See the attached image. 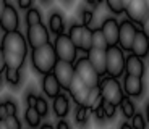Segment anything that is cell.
Instances as JSON below:
<instances>
[{
    "instance_id": "6da1fadb",
    "label": "cell",
    "mask_w": 149,
    "mask_h": 129,
    "mask_svg": "<svg viewBox=\"0 0 149 129\" xmlns=\"http://www.w3.org/2000/svg\"><path fill=\"white\" fill-rule=\"evenodd\" d=\"M57 61H58V55H57L54 44H50V42H47L42 47L33 48L31 63H33V68L37 73H41V74L52 73Z\"/></svg>"
},
{
    "instance_id": "7a4b0ae2",
    "label": "cell",
    "mask_w": 149,
    "mask_h": 129,
    "mask_svg": "<svg viewBox=\"0 0 149 129\" xmlns=\"http://www.w3.org/2000/svg\"><path fill=\"white\" fill-rule=\"evenodd\" d=\"M125 50L120 45H110L107 48V74L113 77H120L125 73Z\"/></svg>"
},
{
    "instance_id": "3957f363",
    "label": "cell",
    "mask_w": 149,
    "mask_h": 129,
    "mask_svg": "<svg viewBox=\"0 0 149 129\" xmlns=\"http://www.w3.org/2000/svg\"><path fill=\"white\" fill-rule=\"evenodd\" d=\"M99 87H101V92H102L104 100L113 103V105H117V107H118L120 103L123 102V99H125V90H123V87L120 86L118 79L113 77V76L104 77V79L101 81V84H99Z\"/></svg>"
},
{
    "instance_id": "277c9868",
    "label": "cell",
    "mask_w": 149,
    "mask_h": 129,
    "mask_svg": "<svg viewBox=\"0 0 149 129\" xmlns=\"http://www.w3.org/2000/svg\"><path fill=\"white\" fill-rule=\"evenodd\" d=\"M74 73L78 74L91 89L99 87V84H101V81H102L101 79L102 76L96 71V68L93 66V63L89 61L88 57H83V58L76 60V63H74Z\"/></svg>"
},
{
    "instance_id": "5b68a950",
    "label": "cell",
    "mask_w": 149,
    "mask_h": 129,
    "mask_svg": "<svg viewBox=\"0 0 149 129\" xmlns=\"http://www.w3.org/2000/svg\"><path fill=\"white\" fill-rule=\"evenodd\" d=\"M54 47H55V52L58 55V60H65V61L73 63L76 60V52L79 50L76 45L73 44V41L70 39L68 34H57L55 42H54Z\"/></svg>"
},
{
    "instance_id": "8992f818",
    "label": "cell",
    "mask_w": 149,
    "mask_h": 129,
    "mask_svg": "<svg viewBox=\"0 0 149 129\" xmlns=\"http://www.w3.org/2000/svg\"><path fill=\"white\" fill-rule=\"evenodd\" d=\"M2 50L11 52V53H19V55H26L28 53V42L21 32L18 31H11L5 32L2 39Z\"/></svg>"
},
{
    "instance_id": "52a82bcc",
    "label": "cell",
    "mask_w": 149,
    "mask_h": 129,
    "mask_svg": "<svg viewBox=\"0 0 149 129\" xmlns=\"http://www.w3.org/2000/svg\"><path fill=\"white\" fill-rule=\"evenodd\" d=\"M138 32V26L131 19H123L120 23V37H118V45L125 52H131V45Z\"/></svg>"
},
{
    "instance_id": "ba28073f",
    "label": "cell",
    "mask_w": 149,
    "mask_h": 129,
    "mask_svg": "<svg viewBox=\"0 0 149 129\" xmlns=\"http://www.w3.org/2000/svg\"><path fill=\"white\" fill-rule=\"evenodd\" d=\"M26 39H28V44H29L31 48L42 47V45H45L49 41H50V39H49V31L42 23L28 26Z\"/></svg>"
},
{
    "instance_id": "9c48e42d",
    "label": "cell",
    "mask_w": 149,
    "mask_h": 129,
    "mask_svg": "<svg viewBox=\"0 0 149 129\" xmlns=\"http://www.w3.org/2000/svg\"><path fill=\"white\" fill-rule=\"evenodd\" d=\"M52 73L55 74V77L58 79L62 89L68 90V89H70L71 81H73V77H74V65H73V63L65 61V60H58Z\"/></svg>"
},
{
    "instance_id": "30bf717a",
    "label": "cell",
    "mask_w": 149,
    "mask_h": 129,
    "mask_svg": "<svg viewBox=\"0 0 149 129\" xmlns=\"http://www.w3.org/2000/svg\"><path fill=\"white\" fill-rule=\"evenodd\" d=\"M128 19H131L136 24H143L146 18L149 16V7L146 3V0H131L125 8Z\"/></svg>"
},
{
    "instance_id": "8fae6325",
    "label": "cell",
    "mask_w": 149,
    "mask_h": 129,
    "mask_svg": "<svg viewBox=\"0 0 149 129\" xmlns=\"http://www.w3.org/2000/svg\"><path fill=\"white\" fill-rule=\"evenodd\" d=\"M68 92L71 94L73 100L78 103V105H86V103H88L89 92H91V87L83 81L78 74L74 73V77H73V81H71V84H70Z\"/></svg>"
},
{
    "instance_id": "7c38bea8",
    "label": "cell",
    "mask_w": 149,
    "mask_h": 129,
    "mask_svg": "<svg viewBox=\"0 0 149 129\" xmlns=\"http://www.w3.org/2000/svg\"><path fill=\"white\" fill-rule=\"evenodd\" d=\"M86 57L89 58V61L93 63V66L96 68V71L101 76H105L107 74V50L105 48H96L93 47Z\"/></svg>"
},
{
    "instance_id": "4fadbf2b",
    "label": "cell",
    "mask_w": 149,
    "mask_h": 129,
    "mask_svg": "<svg viewBox=\"0 0 149 129\" xmlns=\"http://www.w3.org/2000/svg\"><path fill=\"white\" fill-rule=\"evenodd\" d=\"M102 32H104L105 39L109 42V47L110 45H118V37H120V23L115 18H107L104 19L101 26Z\"/></svg>"
},
{
    "instance_id": "5bb4252c",
    "label": "cell",
    "mask_w": 149,
    "mask_h": 129,
    "mask_svg": "<svg viewBox=\"0 0 149 129\" xmlns=\"http://www.w3.org/2000/svg\"><path fill=\"white\" fill-rule=\"evenodd\" d=\"M18 24H19L18 13H16L15 7H11L8 3L3 11V15H2V18H0V28L5 32H11V31H18Z\"/></svg>"
},
{
    "instance_id": "9a60e30c",
    "label": "cell",
    "mask_w": 149,
    "mask_h": 129,
    "mask_svg": "<svg viewBox=\"0 0 149 129\" xmlns=\"http://www.w3.org/2000/svg\"><path fill=\"white\" fill-rule=\"evenodd\" d=\"M144 89V82L143 77L139 76H131V74H125V81H123V90L128 97H139Z\"/></svg>"
},
{
    "instance_id": "2e32d148",
    "label": "cell",
    "mask_w": 149,
    "mask_h": 129,
    "mask_svg": "<svg viewBox=\"0 0 149 129\" xmlns=\"http://www.w3.org/2000/svg\"><path fill=\"white\" fill-rule=\"evenodd\" d=\"M131 53L141 57V58H144L149 53V36L143 29H138V32H136V37L131 45Z\"/></svg>"
},
{
    "instance_id": "e0dca14e",
    "label": "cell",
    "mask_w": 149,
    "mask_h": 129,
    "mask_svg": "<svg viewBox=\"0 0 149 129\" xmlns=\"http://www.w3.org/2000/svg\"><path fill=\"white\" fill-rule=\"evenodd\" d=\"M144 71H146V66H144L143 58L138 55H134V53H130L127 57V63H125V73L131 74V76L143 77L144 76Z\"/></svg>"
},
{
    "instance_id": "ac0fdd59",
    "label": "cell",
    "mask_w": 149,
    "mask_h": 129,
    "mask_svg": "<svg viewBox=\"0 0 149 129\" xmlns=\"http://www.w3.org/2000/svg\"><path fill=\"white\" fill-rule=\"evenodd\" d=\"M60 89H62V86H60L58 79L55 77V74L54 73L44 74V77H42V90H44L45 95L55 99L60 94Z\"/></svg>"
},
{
    "instance_id": "d6986e66",
    "label": "cell",
    "mask_w": 149,
    "mask_h": 129,
    "mask_svg": "<svg viewBox=\"0 0 149 129\" xmlns=\"http://www.w3.org/2000/svg\"><path fill=\"white\" fill-rule=\"evenodd\" d=\"M54 111L58 118H65L70 111V100L65 94H58L54 99Z\"/></svg>"
},
{
    "instance_id": "ffe728a7",
    "label": "cell",
    "mask_w": 149,
    "mask_h": 129,
    "mask_svg": "<svg viewBox=\"0 0 149 129\" xmlns=\"http://www.w3.org/2000/svg\"><path fill=\"white\" fill-rule=\"evenodd\" d=\"M5 61H7L8 68H15V70H21L24 65L26 55H19V53H11V52H3Z\"/></svg>"
},
{
    "instance_id": "44dd1931",
    "label": "cell",
    "mask_w": 149,
    "mask_h": 129,
    "mask_svg": "<svg viewBox=\"0 0 149 129\" xmlns=\"http://www.w3.org/2000/svg\"><path fill=\"white\" fill-rule=\"evenodd\" d=\"M84 24H73L68 31V36L73 41V44L81 50V44H83V36H84Z\"/></svg>"
},
{
    "instance_id": "7402d4cb",
    "label": "cell",
    "mask_w": 149,
    "mask_h": 129,
    "mask_svg": "<svg viewBox=\"0 0 149 129\" xmlns=\"http://www.w3.org/2000/svg\"><path fill=\"white\" fill-rule=\"evenodd\" d=\"M49 26H50V31H52L54 34H62L65 29V21L63 18H62V15L60 13H52L50 15V18H49Z\"/></svg>"
},
{
    "instance_id": "603a6c76",
    "label": "cell",
    "mask_w": 149,
    "mask_h": 129,
    "mask_svg": "<svg viewBox=\"0 0 149 129\" xmlns=\"http://www.w3.org/2000/svg\"><path fill=\"white\" fill-rule=\"evenodd\" d=\"M24 116H26V121H28V124H29L31 128H36V126L41 124L42 115L37 111L36 107H28L26 111H24Z\"/></svg>"
},
{
    "instance_id": "cb8c5ba5",
    "label": "cell",
    "mask_w": 149,
    "mask_h": 129,
    "mask_svg": "<svg viewBox=\"0 0 149 129\" xmlns=\"http://www.w3.org/2000/svg\"><path fill=\"white\" fill-rule=\"evenodd\" d=\"M93 47L105 48V50L109 48V42H107V39H105V36H104V32H102L101 28L93 29Z\"/></svg>"
},
{
    "instance_id": "d4e9b609",
    "label": "cell",
    "mask_w": 149,
    "mask_h": 129,
    "mask_svg": "<svg viewBox=\"0 0 149 129\" xmlns=\"http://www.w3.org/2000/svg\"><path fill=\"white\" fill-rule=\"evenodd\" d=\"M3 76L5 79H7V82H10V84L13 86H18L19 82H21V73H19V70H15V68H5L3 71Z\"/></svg>"
},
{
    "instance_id": "484cf974",
    "label": "cell",
    "mask_w": 149,
    "mask_h": 129,
    "mask_svg": "<svg viewBox=\"0 0 149 129\" xmlns=\"http://www.w3.org/2000/svg\"><path fill=\"white\" fill-rule=\"evenodd\" d=\"M120 110H122V113H123L125 118H133L134 113H136V110H134V103L131 102L128 97H125L123 102L120 103Z\"/></svg>"
},
{
    "instance_id": "4316f807",
    "label": "cell",
    "mask_w": 149,
    "mask_h": 129,
    "mask_svg": "<svg viewBox=\"0 0 149 129\" xmlns=\"http://www.w3.org/2000/svg\"><path fill=\"white\" fill-rule=\"evenodd\" d=\"M89 111H93L89 107H86V105H79L78 110H76V123L81 126H84L89 119Z\"/></svg>"
},
{
    "instance_id": "83f0119b",
    "label": "cell",
    "mask_w": 149,
    "mask_h": 129,
    "mask_svg": "<svg viewBox=\"0 0 149 129\" xmlns=\"http://www.w3.org/2000/svg\"><path fill=\"white\" fill-rule=\"evenodd\" d=\"M91 48H93V29H91L89 26H86V28H84V36H83L81 50L88 53Z\"/></svg>"
},
{
    "instance_id": "f1b7e54d",
    "label": "cell",
    "mask_w": 149,
    "mask_h": 129,
    "mask_svg": "<svg viewBox=\"0 0 149 129\" xmlns=\"http://www.w3.org/2000/svg\"><path fill=\"white\" fill-rule=\"evenodd\" d=\"M105 3H107L109 10L112 13H115V15H120L125 11V3H123V0H105Z\"/></svg>"
},
{
    "instance_id": "f546056e",
    "label": "cell",
    "mask_w": 149,
    "mask_h": 129,
    "mask_svg": "<svg viewBox=\"0 0 149 129\" xmlns=\"http://www.w3.org/2000/svg\"><path fill=\"white\" fill-rule=\"evenodd\" d=\"M41 23V13L37 8H29L26 13V24L31 26V24H37Z\"/></svg>"
},
{
    "instance_id": "4dcf8cb0",
    "label": "cell",
    "mask_w": 149,
    "mask_h": 129,
    "mask_svg": "<svg viewBox=\"0 0 149 129\" xmlns=\"http://www.w3.org/2000/svg\"><path fill=\"white\" fill-rule=\"evenodd\" d=\"M131 119H133V121H131L133 129H146V119H144V116H143V115L134 113V116Z\"/></svg>"
},
{
    "instance_id": "1f68e13d",
    "label": "cell",
    "mask_w": 149,
    "mask_h": 129,
    "mask_svg": "<svg viewBox=\"0 0 149 129\" xmlns=\"http://www.w3.org/2000/svg\"><path fill=\"white\" fill-rule=\"evenodd\" d=\"M102 108H104L105 118H113V115H115V111H117V105H113V103L104 100V102H102Z\"/></svg>"
},
{
    "instance_id": "d6a6232c",
    "label": "cell",
    "mask_w": 149,
    "mask_h": 129,
    "mask_svg": "<svg viewBox=\"0 0 149 129\" xmlns=\"http://www.w3.org/2000/svg\"><path fill=\"white\" fill-rule=\"evenodd\" d=\"M36 108H37V111L44 116V115H47V111H49V105H47V100L45 99H42V97H37V103H36Z\"/></svg>"
},
{
    "instance_id": "836d02e7",
    "label": "cell",
    "mask_w": 149,
    "mask_h": 129,
    "mask_svg": "<svg viewBox=\"0 0 149 129\" xmlns=\"http://www.w3.org/2000/svg\"><path fill=\"white\" fill-rule=\"evenodd\" d=\"M5 121H7V124H8L10 129H21V123H19V119H18L16 115H10Z\"/></svg>"
},
{
    "instance_id": "e575fe53",
    "label": "cell",
    "mask_w": 149,
    "mask_h": 129,
    "mask_svg": "<svg viewBox=\"0 0 149 129\" xmlns=\"http://www.w3.org/2000/svg\"><path fill=\"white\" fill-rule=\"evenodd\" d=\"M91 21H93V11L91 10H83L81 11V24L89 26Z\"/></svg>"
},
{
    "instance_id": "d590c367",
    "label": "cell",
    "mask_w": 149,
    "mask_h": 129,
    "mask_svg": "<svg viewBox=\"0 0 149 129\" xmlns=\"http://www.w3.org/2000/svg\"><path fill=\"white\" fill-rule=\"evenodd\" d=\"M8 116H10V113L7 108V102H2L0 103V119H7Z\"/></svg>"
},
{
    "instance_id": "8d00e7d4",
    "label": "cell",
    "mask_w": 149,
    "mask_h": 129,
    "mask_svg": "<svg viewBox=\"0 0 149 129\" xmlns=\"http://www.w3.org/2000/svg\"><path fill=\"white\" fill-rule=\"evenodd\" d=\"M26 103H28V107H36L37 95H34V94H28L26 95Z\"/></svg>"
},
{
    "instance_id": "74e56055",
    "label": "cell",
    "mask_w": 149,
    "mask_h": 129,
    "mask_svg": "<svg viewBox=\"0 0 149 129\" xmlns=\"http://www.w3.org/2000/svg\"><path fill=\"white\" fill-rule=\"evenodd\" d=\"M55 129H70V124H68L63 118H58V123H57Z\"/></svg>"
},
{
    "instance_id": "f35d334b",
    "label": "cell",
    "mask_w": 149,
    "mask_h": 129,
    "mask_svg": "<svg viewBox=\"0 0 149 129\" xmlns=\"http://www.w3.org/2000/svg\"><path fill=\"white\" fill-rule=\"evenodd\" d=\"M5 68H7V61H5V55H3V50H0V71L3 73Z\"/></svg>"
},
{
    "instance_id": "ab89813d",
    "label": "cell",
    "mask_w": 149,
    "mask_h": 129,
    "mask_svg": "<svg viewBox=\"0 0 149 129\" xmlns=\"http://www.w3.org/2000/svg\"><path fill=\"white\" fill-rule=\"evenodd\" d=\"M31 3H33V0H18L19 8H29Z\"/></svg>"
},
{
    "instance_id": "60d3db41",
    "label": "cell",
    "mask_w": 149,
    "mask_h": 129,
    "mask_svg": "<svg viewBox=\"0 0 149 129\" xmlns=\"http://www.w3.org/2000/svg\"><path fill=\"white\" fill-rule=\"evenodd\" d=\"M141 29H143V31H144V32L149 36V16L144 19V21H143V24H141Z\"/></svg>"
},
{
    "instance_id": "b9f144b4",
    "label": "cell",
    "mask_w": 149,
    "mask_h": 129,
    "mask_svg": "<svg viewBox=\"0 0 149 129\" xmlns=\"http://www.w3.org/2000/svg\"><path fill=\"white\" fill-rule=\"evenodd\" d=\"M58 2H60V3H62V5H63L65 8H70L71 5L74 3V0H58Z\"/></svg>"
},
{
    "instance_id": "7bdbcfd3",
    "label": "cell",
    "mask_w": 149,
    "mask_h": 129,
    "mask_svg": "<svg viewBox=\"0 0 149 129\" xmlns=\"http://www.w3.org/2000/svg\"><path fill=\"white\" fill-rule=\"evenodd\" d=\"M7 0H0V18H2V15H3L5 8H7Z\"/></svg>"
},
{
    "instance_id": "ee69618b",
    "label": "cell",
    "mask_w": 149,
    "mask_h": 129,
    "mask_svg": "<svg viewBox=\"0 0 149 129\" xmlns=\"http://www.w3.org/2000/svg\"><path fill=\"white\" fill-rule=\"evenodd\" d=\"M86 2H88V3L91 5V7H94V8H96L97 5L101 3V2H99V0H86Z\"/></svg>"
},
{
    "instance_id": "f6af8a7d",
    "label": "cell",
    "mask_w": 149,
    "mask_h": 129,
    "mask_svg": "<svg viewBox=\"0 0 149 129\" xmlns=\"http://www.w3.org/2000/svg\"><path fill=\"white\" fill-rule=\"evenodd\" d=\"M0 129H10V128H8V124H7V121H5V119H0Z\"/></svg>"
},
{
    "instance_id": "bcb514c9",
    "label": "cell",
    "mask_w": 149,
    "mask_h": 129,
    "mask_svg": "<svg viewBox=\"0 0 149 129\" xmlns=\"http://www.w3.org/2000/svg\"><path fill=\"white\" fill-rule=\"evenodd\" d=\"M120 129H133V126L128 124V123H123V124L120 126Z\"/></svg>"
},
{
    "instance_id": "7dc6e473",
    "label": "cell",
    "mask_w": 149,
    "mask_h": 129,
    "mask_svg": "<svg viewBox=\"0 0 149 129\" xmlns=\"http://www.w3.org/2000/svg\"><path fill=\"white\" fill-rule=\"evenodd\" d=\"M41 129H55V128H54L52 124H49V123H45V124H42V126H41Z\"/></svg>"
},
{
    "instance_id": "c3c4849f",
    "label": "cell",
    "mask_w": 149,
    "mask_h": 129,
    "mask_svg": "<svg viewBox=\"0 0 149 129\" xmlns=\"http://www.w3.org/2000/svg\"><path fill=\"white\" fill-rule=\"evenodd\" d=\"M146 119L149 123V103H148V107H146Z\"/></svg>"
},
{
    "instance_id": "681fc988",
    "label": "cell",
    "mask_w": 149,
    "mask_h": 129,
    "mask_svg": "<svg viewBox=\"0 0 149 129\" xmlns=\"http://www.w3.org/2000/svg\"><path fill=\"white\" fill-rule=\"evenodd\" d=\"M130 2H131V0H123V3H125V8H127V5L130 3Z\"/></svg>"
},
{
    "instance_id": "f907efd6",
    "label": "cell",
    "mask_w": 149,
    "mask_h": 129,
    "mask_svg": "<svg viewBox=\"0 0 149 129\" xmlns=\"http://www.w3.org/2000/svg\"><path fill=\"white\" fill-rule=\"evenodd\" d=\"M42 2H44V3H47V2H49V0H42Z\"/></svg>"
},
{
    "instance_id": "816d5d0a",
    "label": "cell",
    "mask_w": 149,
    "mask_h": 129,
    "mask_svg": "<svg viewBox=\"0 0 149 129\" xmlns=\"http://www.w3.org/2000/svg\"><path fill=\"white\" fill-rule=\"evenodd\" d=\"M146 3H148V7H149V0H146Z\"/></svg>"
},
{
    "instance_id": "f5cc1de1",
    "label": "cell",
    "mask_w": 149,
    "mask_h": 129,
    "mask_svg": "<svg viewBox=\"0 0 149 129\" xmlns=\"http://www.w3.org/2000/svg\"><path fill=\"white\" fill-rule=\"evenodd\" d=\"M0 77H2V71H0Z\"/></svg>"
},
{
    "instance_id": "db71d44e",
    "label": "cell",
    "mask_w": 149,
    "mask_h": 129,
    "mask_svg": "<svg viewBox=\"0 0 149 129\" xmlns=\"http://www.w3.org/2000/svg\"><path fill=\"white\" fill-rule=\"evenodd\" d=\"M0 50H2V44H0Z\"/></svg>"
},
{
    "instance_id": "11a10c76",
    "label": "cell",
    "mask_w": 149,
    "mask_h": 129,
    "mask_svg": "<svg viewBox=\"0 0 149 129\" xmlns=\"http://www.w3.org/2000/svg\"><path fill=\"white\" fill-rule=\"evenodd\" d=\"M99 2H102V0H99Z\"/></svg>"
}]
</instances>
